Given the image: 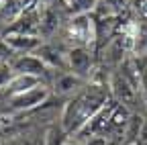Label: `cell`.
I'll use <instances>...</instances> for the list:
<instances>
[{
  "mask_svg": "<svg viewBox=\"0 0 147 145\" xmlns=\"http://www.w3.org/2000/svg\"><path fill=\"white\" fill-rule=\"evenodd\" d=\"M51 94V88L49 84H39L31 90H25L21 94H12L8 96V108L14 113H27V111H35L47 102Z\"/></svg>",
  "mask_w": 147,
  "mask_h": 145,
  "instance_id": "1",
  "label": "cell"
},
{
  "mask_svg": "<svg viewBox=\"0 0 147 145\" xmlns=\"http://www.w3.org/2000/svg\"><path fill=\"white\" fill-rule=\"evenodd\" d=\"M8 51L14 53H35L41 47V39L37 35H23V33H6V37L2 39Z\"/></svg>",
  "mask_w": 147,
  "mask_h": 145,
  "instance_id": "6",
  "label": "cell"
},
{
  "mask_svg": "<svg viewBox=\"0 0 147 145\" xmlns=\"http://www.w3.org/2000/svg\"><path fill=\"white\" fill-rule=\"evenodd\" d=\"M69 31H71V37L80 39L82 43L92 41V39L96 37L94 25H92V21H90L88 14H74V19L69 23Z\"/></svg>",
  "mask_w": 147,
  "mask_h": 145,
  "instance_id": "7",
  "label": "cell"
},
{
  "mask_svg": "<svg viewBox=\"0 0 147 145\" xmlns=\"http://www.w3.org/2000/svg\"><path fill=\"white\" fill-rule=\"evenodd\" d=\"M108 88H110V92H113V96L117 98L119 104H123L127 108L135 104V100H137V88L129 82V80H125L121 74H115L113 76Z\"/></svg>",
  "mask_w": 147,
  "mask_h": 145,
  "instance_id": "5",
  "label": "cell"
},
{
  "mask_svg": "<svg viewBox=\"0 0 147 145\" xmlns=\"http://www.w3.org/2000/svg\"><path fill=\"white\" fill-rule=\"evenodd\" d=\"M65 145H86V143H84V141H69V139H67Z\"/></svg>",
  "mask_w": 147,
  "mask_h": 145,
  "instance_id": "15",
  "label": "cell"
},
{
  "mask_svg": "<svg viewBox=\"0 0 147 145\" xmlns=\"http://www.w3.org/2000/svg\"><path fill=\"white\" fill-rule=\"evenodd\" d=\"M39 84H45V82H43L41 78H35V76L14 74V76H12V80L8 82V86H6L4 90L8 92V96H12V94H21V92H25V90H31V88L39 86Z\"/></svg>",
  "mask_w": 147,
  "mask_h": 145,
  "instance_id": "8",
  "label": "cell"
},
{
  "mask_svg": "<svg viewBox=\"0 0 147 145\" xmlns=\"http://www.w3.org/2000/svg\"><path fill=\"white\" fill-rule=\"evenodd\" d=\"M67 137L69 135L65 133V129L61 125H51L45 133V137H43V145H65Z\"/></svg>",
  "mask_w": 147,
  "mask_h": 145,
  "instance_id": "10",
  "label": "cell"
},
{
  "mask_svg": "<svg viewBox=\"0 0 147 145\" xmlns=\"http://www.w3.org/2000/svg\"><path fill=\"white\" fill-rule=\"evenodd\" d=\"M86 82L88 80H84V78H80L76 74H71V71H67V69H63L61 74H57V71L53 74V80H51L49 88H53V92L59 94V96H69V94L76 96L80 90L86 86Z\"/></svg>",
  "mask_w": 147,
  "mask_h": 145,
  "instance_id": "4",
  "label": "cell"
},
{
  "mask_svg": "<svg viewBox=\"0 0 147 145\" xmlns=\"http://www.w3.org/2000/svg\"><path fill=\"white\" fill-rule=\"evenodd\" d=\"M119 145H133V143H119Z\"/></svg>",
  "mask_w": 147,
  "mask_h": 145,
  "instance_id": "16",
  "label": "cell"
},
{
  "mask_svg": "<svg viewBox=\"0 0 147 145\" xmlns=\"http://www.w3.org/2000/svg\"><path fill=\"white\" fill-rule=\"evenodd\" d=\"M98 0H67V6L74 14H88L96 6Z\"/></svg>",
  "mask_w": 147,
  "mask_h": 145,
  "instance_id": "11",
  "label": "cell"
},
{
  "mask_svg": "<svg viewBox=\"0 0 147 145\" xmlns=\"http://www.w3.org/2000/svg\"><path fill=\"white\" fill-rule=\"evenodd\" d=\"M12 69L8 65V61H0V88H6L8 82L12 80Z\"/></svg>",
  "mask_w": 147,
  "mask_h": 145,
  "instance_id": "12",
  "label": "cell"
},
{
  "mask_svg": "<svg viewBox=\"0 0 147 145\" xmlns=\"http://www.w3.org/2000/svg\"><path fill=\"white\" fill-rule=\"evenodd\" d=\"M135 145H147V117L143 119V125L139 129V135L135 139Z\"/></svg>",
  "mask_w": 147,
  "mask_h": 145,
  "instance_id": "13",
  "label": "cell"
},
{
  "mask_svg": "<svg viewBox=\"0 0 147 145\" xmlns=\"http://www.w3.org/2000/svg\"><path fill=\"white\" fill-rule=\"evenodd\" d=\"M65 67H67V71H71V74L88 80L90 69H92V53L84 45L69 47L65 51Z\"/></svg>",
  "mask_w": 147,
  "mask_h": 145,
  "instance_id": "3",
  "label": "cell"
},
{
  "mask_svg": "<svg viewBox=\"0 0 147 145\" xmlns=\"http://www.w3.org/2000/svg\"><path fill=\"white\" fill-rule=\"evenodd\" d=\"M12 74H27V76H35V78H41L47 84V76L55 74L51 67L45 65V61L37 55V53H18L16 57H12L8 61Z\"/></svg>",
  "mask_w": 147,
  "mask_h": 145,
  "instance_id": "2",
  "label": "cell"
},
{
  "mask_svg": "<svg viewBox=\"0 0 147 145\" xmlns=\"http://www.w3.org/2000/svg\"><path fill=\"white\" fill-rule=\"evenodd\" d=\"M139 78H141V86H143V90L147 92V65H145V67H141V71H139Z\"/></svg>",
  "mask_w": 147,
  "mask_h": 145,
  "instance_id": "14",
  "label": "cell"
},
{
  "mask_svg": "<svg viewBox=\"0 0 147 145\" xmlns=\"http://www.w3.org/2000/svg\"><path fill=\"white\" fill-rule=\"evenodd\" d=\"M143 115L139 113H131V117H129L127 125H125V131H123V143H133L135 145V139L139 135V129L143 125Z\"/></svg>",
  "mask_w": 147,
  "mask_h": 145,
  "instance_id": "9",
  "label": "cell"
}]
</instances>
